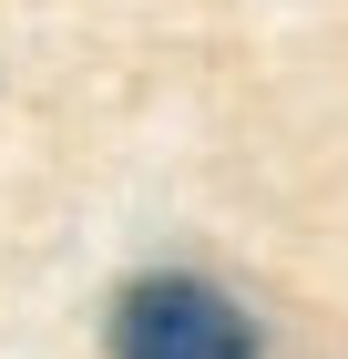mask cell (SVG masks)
Listing matches in <instances>:
<instances>
[{
    "label": "cell",
    "instance_id": "cell-1",
    "mask_svg": "<svg viewBox=\"0 0 348 359\" xmlns=\"http://www.w3.org/2000/svg\"><path fill=\"white\" fill-rule=\"evenodd\" d=\"M113 359H267V329L246 318L236 287L195 267H154L113 298Z\"/></svg>",
    "mask_w": 348,
    "mask_h": 359
}]
</instances>
